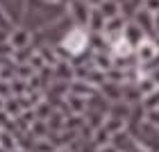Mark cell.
Here are the masks:
<instances>
[{
    "label": "cell",
    "instance_id": "6da1fadb",
    "mask_svg": "<svg viewBox=\"0 0 159 152\" xmlns=\"http://www.w3.org/2000/svg\"><path fill=\"white\" fill-rule=\"evenodd\" d=\"M66 14H68L66 5L52 2V0H27L20 25H23L25 30H30L32 34H37L41 30H46L48 25L61 20Z\"/></svg>",
    "mask_w": 159,
    "mask_h": 152
},
{
    "label": "cell",
    "instance_id": "7a4b0ae2",
    "mask_svg": "<svg viewBox=\"0 0 159 152\" xmlns=\"http://www.w3.org/2000/svg\"><path fill=\"white\" fill-rule=\"evenodd\" d=\"M75 27V23L70 20V16L66 14L61 20H57V23H52V25H48L46 30H41V32H37L32 37V46L34 48H41V46H61L64 43V39L68 37V32Z\"/></svg>",
    "mask_w": 159,
    "mask_h": 152
},
{
    "label": "cell",
    "instance_id": "3957f363",
    "mask_svg": "<svg viewBox=\"0 0 159 152\" xmlns=\"http://www.w3.org/2000/svg\"><path fill=\"white\" fill-rule=\"evenodd\" d=\"M61 46L75 61V57H82L84 52L91 50V32L86 30V27H73V30L68 32V37L64 39Z\"/></svg>",
    "mask_w": 159,
    "mask_h": 152
},
{
    "label": "cell",
    "instance_id": "277c9868",
    "mask_svg": "<svg viewBox=\"0 0 159 152\" xmlns=\"http://www.w3.org/2000/svg\"><path fill=\"white\" fill-rule=\"evenodd\" d=\"M66 9H68V16L75 23V27H89V18L93 11L89 0H70Z\"/></svg>",
    "mask_w": 159,
    "mask_h": 152
},
{
    "label": "cell",
    "instance_id": "5b68a950",
    "mask_svg": "<svg viewBox=\"0 0 159 152\" xmlns=\"http://www.w3.org/2000/svg\"><path fill=\"white\" fill-rule=\"evenodd\" d=\"M134 57H136V64H139L141 68H148L150 64H152L157 57H159V46L155 39H146L143 43L134 48Z\"/></svg>",
    "mask_w": 159,
    "mask_h": 152
},
{
    "label": "cell",
    "instance_id": "8992f818",
    "mask_svg": "<svg viewBox=\"0 0 159 152\" xmlns=\"http://www.w3.org/2000/svg\"><path fill=\"white\" fill-rule=\"evenodd\" d=\"M127 23H129V20L123 16V14H120V16H116V18H109V20L105 23V30H102L100 37H102V39L111 46V43H116L118 39H123V32H125V25H127Z\"/></svg>",
    "mask_w": 159,
    "mask_h": 152
},
{
    "label": "cell",
    "instance_id": "52a82bcc",
    "mask_svg": "<svg viewBox=\"0 0 159 152\" xmlns=\"http://www.w3.org/2000/svg\"><path fill=\"white\" fill-rule=\"evenodd\" d=\"M25 2L27 0H0V9L14 20V25H20L23 11H25Z\"/></svg>",
    "mask_w": 159,
    "mask_h": 152
},
{
    "label": "cell",
    "instance_id": "ba28073f",
    "mask_svg": "<svg viewBox=\"0 0 159 152\" xmlns=\"http://www.w3.org/2000/svg\"><path fill=\"white\" fill-rule=\"evenodd\" d=\"M132 20H134V23H136V25H139L143 32L148 34L150 39H155V14L150 11V9L141 7V9L134 14V18H132Z\"/></svg>",
    "mask_w": 159,
    "mask_h": 152
},
{
    "label": "cell",
    "instance_id": "9c48e42d",
    "mask_svg": "<svg viewBox=\"0 0 159 152\" xmlns=\"http://www.w3.org/2000/svg\"><path fill=\"white\" fill-rule=\"evenodd\" d=\"M32 37H34V34L30 30H25L23 25H18L16 30L9 34V43H11L14 50H23V48H30L32 46Z\"/></svg>",
    "mask_w": 159,
    "mask_h": 152
},
{
    "label": "cell",
    "instance_id": "30bf717a",
    "mask_svg": "<svg viewBox=\"0 0 159 152\" xmlns=\"http://www.w3.org/2000/svg\"><path fill=\"white\" fill-rule=\"evenodd\" d=\"M123 39H125V41H127V43H129L132 48H136L139 43H143V41H146V39H150V37H148V34H146V32H143L139 25L134 23V20H129V23L125 25V32H123Z\"/></svg>",
    "mask_w": 159,
    "mask_h": 152
},
{
    "label": "cell",
    "instance_id": "8fae6325",
    "mask_svg": "<svg viewBox=\"0 0 159 152\" xmlns=\"http://www.w3.org/2000/svg\"><path fill=\"white\" fill-rule=\"evenodd\" d=\"M116 2H118V7H120V14H123V16H125L127 20H132L134 14L143 7L146 0H116Z\"/></svg>",
    "mask_w": 159,
    "mask_h": 152
},
{
    "label": "cell",
    "instance_id": "7c38bea8",
    "mask_svg": "<svg viewBox=\"0 0 159 152\" xmlns=\"http://www.w3.org/2000/svg\"><path fill=\"white\" fill-rule=\"evenodd\" d=\"M96 9L102 14V18L105 20H109V18H116V16H120V7H118V2L116 0H107V2H102V5H98Z\"/></svg>",
    "mask_w": 159,
    "mask_h": 152
},
{
    "label": "cell",
    "instance_id": "4fadbf2b",
    "mask_svg": "<svg viewBox=\"0 0 159 152\" xmlns=\"http://www.w3.org/2000/svg\"><path fill=\"white\" fill-rule=\"evenodd\" d=\"M105 23L107 20L102 18V14H100L96 7H93V11H91V18H89V27H86V30H89L91 34H102V30H105Z\"/></svg>",
    "mask_w": 159,
    "mask_h": 152
},
{
    "label": "cell",
    "instance_id": "5bb4252c",
    "mask_svg": "<svg viewBox=\"0 0 159 152\" xmlns=\"http://www.w3.org/2000/svg\"><path fill=\"white\" fill-rule=\"evenodd\" d=\"M73 68H75V66H73L70 61H57L55 66H52L57 79H70V77H73Z\"/></svg>",
    "mask_w": 159,
    "mask_h": 152
},
{
    "label": "cell",
    "instance_id": "9a60e30c",
    "mask_svg": "<svg viewBox=\"0 0 159 152\" xmlns=\"http://www.w3.org/2000/svg\"><path fill=\"white\" fill-rule=\"evenodd\" d=\"M16 27H18V25H14V20H11L9 16H7V14H5L2 9H0V32L11 34L14 30H16Z\"/></svg>",
    "mask_w": 159,
    "mask_h": 152
},
{
    "label": "cell",
    "instance_id": "2e32d148",
    "mask_svg": "<svg viewBox=\"0 0 159 152\" xmlns=\"http://www.w3.org/2000/svg\"><path fill=\"white\" fill-rule=\"evenodd\" d=\"M7 59H14V48L9 41H0V61H7Z\"/></svg>",
    "mask_w": 159,
    "mask_h": 152
},
{
    "label": "cell",
    "instance_id": "e0dca14e",
    "mask_svg": "<svg viewBox=\"0 0 159 152\" xmlns=\"http://www.w3.org/2000/svg\"><path fill=\"white\" fill-rule=\"evenodd\" d=\"M82 102H84V98H82V96H75V93L70 96V107H73L75 111H82Z\"/></svg>",
    "mask_w": 159,
    "mask_h": 152
},
{
    "label": "cell",
    "instance_id": "ac0fdd59",
    "mask_svg": "<svg viewBox=\"0 0 159 152\" xmlns=\"http://www.w3.org/2000/svg\"><path fill=\"white\" fill-rule=\"evenodd\" d=\"M148 77H150V79H152V82L157 84V89H159V66H157V68H152V70H150V73H148Z\"/></svg>",
    "mask_w": 159,
    "mask_h": 152
},
{
    "label": "cell",
    "instance_id": "d6986e66",
    "mask_svg": "<svg viewBox=\"0 0 159 152\" xmlns=\"http://www.w3.org/2000/svg\"><path fill=\"white\" fill-rule=\"evenodd\" d=\"M159 37V11L155 14V39Z\"/></svg>",
    "mask_w": 159,
    "mask_h": 152
},
{
    "label": "cell",
    "instance_id": "ffe728a7",
    "mask_svg": "<svg viewBox=\"0 0 159 152\" xmlns=\"http://www.w3.org/2000/svg\"><path fill=\"white\" fill-rule=\"evenodd\" d=\"M91 2V7H98V5H102V2H107V0H89Z\"/></svg>",
    "mask_w": 159,
    "mask_h": 152
},
{
    "label": "cell",
    "instance_id": "44dd1931",
    "mask_svg": "<svg viewBox=\"0 0 159 152\" xmlns=\"http://www.w3.org/2000/svg\"><path fill=\"white\" fill-rule=\"evenodd\" d=\"M52 2H59V5H66V7H68V2H70V0H52Z\"/></svg>",
    "mask_w": 159,
    "mask_h": 152
},
{
    "label": "cell",
    "instance_id": "7402d4cb",
    "mask_svg": "<svg viewBox=\"0 0 159 152\" xmlns=\"http://www.w3.org/2000/svg\"><path fill=\"white\" fill-rule=\"evenodd\" d=\"M155 41H157V46H159V37H157V39H155Z\"/></svg>",
    "mask_w": 159,
    "mask_h": 152
},
{
    "label": "cell",
    "instance_id": "603a6c76",
    "mask_svg": "<svg viewBox=\"0 0 159 152\" xmlns=\"http://www.w3.org/2000/svg\"><path fill=\"white\" fill-rule=\"evenodd\" d=\"M0 70H2V66H0Z\"/></svg>",
    "mask_w": 159,
    "mask_h": 152
}]
</instances>
